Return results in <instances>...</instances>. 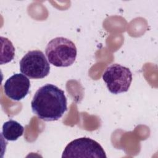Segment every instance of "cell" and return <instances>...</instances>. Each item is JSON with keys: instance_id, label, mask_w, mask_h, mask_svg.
<instances>
[{"instance_id": "52a82bcc", "label": "cell", "mask_w": 158, "mask_h": 158, "mask_svg": "<svg viewBox=\"0 0 158 158\" xmlns=\"http://www.w3.org/2000/svg\"><path fill=\"white\" fill-rule=\"evenodd\" d=\"M23 127L14 120L6 122L2 125L1 136L7 141H15L23 135Z\"/></svg>"}, {"instance_id": "6da1fadb", "label": "cell", "mask_w": 158, "mask_h": 158, "mask_svg": "<svg viewBox=\"0 0 158 158\" xmlns=\"http://www.w3.org/2000/svg\"><path fill=\"white\" fill-rule=\"evenodd\" d=\"M31 107L33 114L42 120H57L67 110L64 91L56 85L46 84L36 91Z\"/></svg>"}, {"instance_id": "277c9868", "label": "cell", "mask_w": 158, "mask_h": 158, "mask_svg": "<svg viewBox=\"0 0 158 158\" xmlns=\"http://www.w3.org/2000/svg\"><path fill=\"white\" fill-rule=\"evenodd\" d=\"M20 70L25 75L33 79H41L48 75L49 64L40 50L28 51L20 61Z\"/></svg>"}, {"instance_id": "3957f363", "label": "cell", "mask_w": 158, "mask_h": 158, "mask_svg": "<svg viewBox=\"0 0 158 158\" xmlns=\"http://www.w3.org/2000/svg\"><path fill=\"white\" fill-rule=\"evenodd\" d=\"M102 147L96 141L86 137L75 139L65 148L62 157L106 158Z\"/></svg>"}, {"instance_id": "7a4b0ae2", "label": "cell", "mask_w": 158, "mask_h": 158, "mask_svg": "<svg viewBox=\"0 0 158 158\" xmlns=\"http://www.w3.org/2000/svg\"><path fill=\"white\" fill-rule=\"evenodd\" d=\"M45 52L49 62L59 67H67L73 64L77 54L74 43L64 37L51 40L46 47Z\"/></svg>"}, {"instance_id": "8992f818", "label": "cell", "mask_w": 158, "mask_h": 158, "mask_svg": "<svg viewBox=\"0 0 158 158\" xmlns=\"http://www.w3.org/2000/svg\"><path fill=\"white\" fill-rule=\"evenodd\" d=\"M30 88V80L21 73L14 74L6 81L4 85L6 95L15 101L23 99L29 93Z\"/></svg>"}, {"instance_id": "5b68a950", "label": "cell", "mask_w": 158, "mask_h": 158, "mask_svg": "<svg viewBox=\"0 0 158 158\" xmlns=\"http://www.w3.org/2000/svg\"><path fill=\"white\" fill-rule=\"evenodd\" d=\"M102 79L109 91L117 94L128 90L132 81V73L128 68L113 64L106 69Z\"/></svg>"}]
</instances>
